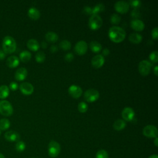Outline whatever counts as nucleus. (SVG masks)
<instances>
[{"instance_id":"obj_1","label":"nucleus","mask_w":158,"mask_h":158,"mask_svg":"<svg viewBox=\"0 0 158 158\" xmlns=\"http://www.w3.org/2000/svg\"><path fill=\"white\" fill-rule=\"evenodd\" d=\"M108 36L112 41L114 43H120L125 40L126 32L120 27L113 26L109 28Z\"/></svg>"},{"instance_id":"obj_2","label":"nucleus","mask_w":158,"mask_h":158,"mask_svg":"<svg viewBox=\"0 0 158 158\" xmlns=\"http://www.w3.org/2000/svg\"><path fill=\"white\" fill-rule=\"evenodd\" d=\"M16 41L14 38L10 36H6L4 38L2 41V48L5 53L10 54L14 52L16 49Z\"/></svg>"},{"instance_id":"obj_3","label":"nucleus","mask_w":158,"mask_h":158,"mask_svg":"<svg viewBox=\"0 0 158 158\" xmlns=\"http://www.w3.org/2000/svg\"><path fill=\"white\" fill-rule=\"evenodd\" d=\"M103 21L102 18L98 14L91 15L88 21V26L92 30H96L102 25Z\"/></svg>"},{"instance_id":"obj_4","label":"nucleus","mask_w":158,"mask_h":158,"mask_svg":"<svg viewBox=\"0 0 158 158\" xmlns=\"http://www.w3.org/2000/svg\"><path fill=\"white\" fill-rule=\"evenodd\" d=\"M0 114L4 116H10L13 114V107L11 104L6 101H0Z\"/></svg>"},{"instance_id":"obj_5","label":"nucleus","mask_w":158,"mask_h":158,"mask_svg":"<svg viewBox=\"0 0 158 158\" xmlns=\"http://www.w3.org/2000/svg\"><path fill=\"white\" fill-rule=\"evenodd\" d=\"M152 68V64L147 60H141L138 64V70L142 76H147L149 74Z\"/></svg>"},{"instance_id":"obj_6","label":"nucleus","mask_w":158,"mask_h":158,"mask_svg":"<svg viewBox=\"0 0 158 158\" xmlns=\"http://www.w3.org/2000/svg\"><path fill=\"white\" fill-rule=\"evenodd\" d=\"M99 98V93L98 90L91 88L87 89L84 93V99L88 102H93L98 99Z\"/></svg>"},{"instance_id":"obj_7","label":"nucleus","mask_w":158,"mask_h":158,"mask_svg":"<svg viewBox=\"0 0 158 158\" xmlns=\"http://www.w3.org/2000/svg\"><path fill=\"white\" fill-rule=\"evenodd\" d=\"M60 152V146L56 141H51L48 144V154L51 157H57Z\"/></svg>"},{"instance_id":"obj_8","label":"nucleus","mask_w":158,"mask_h":158,"mask_svg":"<svg viewBox=\"0 0 158 158\" xmlns=\"http://www.w3.org/2000/svg\"><path fill=\"white\" fill-rule=\"evenodd\" d=\"M143 134L146 137L149 138H156L157 136L158 131L157 128L152 125H148L144 127L143 130Z\"/></svg>"},{"instance_id":"obj_9","label":"nucleus","mask_w":158,"mask_h":158,"mask_svg":"<svg viewBox=\"0 0 158 158\" xmlns=\"http://www.w3.org/2000/svg\"><path fill=\"white\" fill-rule=\"evenodd\" d=\"M135 111L130 107H126L122 111V117L124 121L131 122L135 118Z\"/></svg>"},{"instance_id":"obj_10","label":"nucleus","mask_w":158,"mask_h":158,"mask_svg":"<svg viewBox=\"0 0 158 158\" xmlns=\"http://www.w3.org/2000/svg\"><path fill=\"white\" fill-rule=\"evenodd\" d=\"M88 49V44L84 41H79L77 42L74 47L75 53L78 56L84 55Z\"/></svg>"},{"instance_id":"obj_11","label":"nucleus","mask_w":158,"mask_h":158,"mask_svg":"<svg viewBox=\"0 0 158 158\" xmlns=\"http://www.w3.org/2000/svg\"><path fill=\"white\" fill-rule=\"evenodd\" d=\"M130 6L128 3L124 1H118L114 4L115 10L120 14H125L129 10Z\"/></svg>"},{"instance_id":"obj_12","label":"nucleus","mask_w":158,"mask_h":158,"mask_svg":"<svg viewBox=\"0 0 158 158\" xmlns=\"http://www.w3.org/2000/svg\"><path fill=\"white\" fill-rule=\"evenodd\" d=\"M68 92H69V94L73 98L77 99L81 96V95L82 94L83 91H82V89L81 88V87H80L79 86L73 85H71L69 88Z\"/></svg>"},{"instance_id":"obj_13","label":"nucleus","mask_w":158,"mask_h":158,"mask_svg":"<svg viewBox=\"0 0 158 158\" xmlns=\"http://www.w3.org/2000/svg\"><path fill=\"white\" fill-rule=\"evenodd\" d=\"M104 57L101 54H97L91 59V65L95 69L101 68L104 65Z\"/></svg>"},{"instance_id":"obj_14","label":"nucleus","mask_w":158,"mask_h":158,"mask_svg":"<svg viewBox=\"0 0 158 158\" xmlns=\"http://www.w3.org/2000/svg\"><path fill=\"white\" fill-rule=\"evenodd\" d=\"M20 90L22 94L25 95H30L33 93L34 88L33 86L28 82H24L20 84L19 86Z\"/></svg>"},{"instance_id":"obj_15","label":"nucleus","mask_w":158,"mask_h":158,"mask_svg":"<svg viewBox=\"0 0 158 158\" xmlns=\"http://www.w3.org/2000/svg\"><path fill=\"white\" fill-rule=\"evenodd\" d=\"M4 138L8 141L17 142L19 141L20 138V136L19 134V133H17V131L10 130L6 132V133L4 134Z\"/></svg>"},{"instance_id":"obj_16","label":"nucleus","mask_w":158,"mask_h":158,"mask_svg":"<svg viewBox=\"0 0 158 158\" xmlns=\"http://www.w3.org/2000/svg\"><path fill=\"white\" fill-rule=\"evenodd\" d=\"M130 26L132 29L136 31H141L145 27L144 22L139 19H133L130 22Z\"/></svg>"},{"instance_id":"obj_17","label":"nucleus","mask_w":158,"mask_h":158,"mask_svg":"<svg viewBox=\"0 0 158 158\" xmlns=\"http://www.w3.org/2000/svg\"><path fill=\"white\" fill-rule=\"evenodd\" d=\"M27 76V70L24 67H20L17 69L15 73V78L18 81H23Z\"/></svg>"},{"instance_id":"obj_18","label":"nucleus","mask_w":158,"mask_h":158,"mask_svg":"<svg viewBox=\"0 0 158 158\" xmlns=\"http://www.w3.org/2000/svg\"><path fill=\"white\" fill-rule=\"evenodd\" d=\"M6 64L8 67L10 68H15L19 64V59L15 56H10L7 58Z\"/></svg>"},{"instance_id":"obj_19","label":"nucleus","mask_w":158,"mask_h":158,"mask_svg":"<svg viewBox=\"0 0 158 158\" xmlns=\"http://www.w3.org/2000/svg\"><path fill=\"white\" fill-rule=\"evenodd\" d=\"M28 15L30 19L36 20L40 17V12L36 8L32 7L28 9Z\"/></svg>"},{"instance_id":"obj_20","label":"nucleus","mask_w":158,"mask_h":158,"mask_svg":"<svg viewBox=\"0 0 158 158\" xmlns=\"http://www.w3.org/2000/svg\"><path fill=\"white\" fill-rule=\"evenodd\" d=\"M143 37L142 36L137 33H131L129 36H128V40L129 41L133 43V44H139V43H141V41H142Z\"/></svg>"},{"instance_id":"obj_21","label":"nucleus","mask_w":158,"mask_h":158,"mask_svg":"<svg viewBox=\"0 0 158 158\" xmlns=\"http://www.w3.org/2000/svg\"><path fill=\"white\" fill-rule=\"evenodd\" d=\"M27 46L29 49L33 51H37L40 48L39 43L35 39H30L27 41Z\"/></svg>"},{"instance_id":"obj_22","label":"nucleus","mask_w":158,"mask_h":158,"mask_svg":"<svg viewBox=\"0 0 158 158\" xmlns=\"http://www.w3.org/2000/svg\"><path fill=\"white\" fill-rule=\"evenodd\" d=\"M126 127V122L122 119H117L113 123V128L117 131L123 130Z\"/></svg>"},{"instance_id":"obj_23","label":"nucleus","mask_w":158,"mask_h":158,"mask_svg":"<svg viewBox=\"0 0 158 158\" xmlns=\"http://www.w3.org/2000/svg\"><path fill=\"white\" fill-rule=\"evenodd\" d=\"M45 38L48 42L56 43L58 40L59 36L57 33L53 31H49L45 35Z\"/></svg>"},{"instance_id":"obj_24","label":"nucleus","mask_w":158,"mask_h":158,"mask_svg":"<svg viewBox=\"0 0 158 158\" xmlns=\"http://www.w3.org/2000/svg\"><path fill=\"white\" fill-rule=\"evenodd\" d=\"M89 48L92 52L94 53H98L102 49V46L101 44L96 41H93L89 44Z\"/></svg>"},{"instance_id":"obj_25","label":"nucleus","mask_w":158,"mask_h":158,"mask_svg":"<svg viewBox=\"0 0 158 158\" xmlns=\"http://www.w3.org/2000/svg\"><path fill=\"white\" fill-rule=\"evenodd\" d=\"M19 57L22 62H27L30 60L31 57V54L28 51H23L20 54Z\"/></svg>"},{"instance_id":"obj_26","label":"nucleus","mask_w":158,"mask_h":158,"mask_svg":"<svg viewBox=\"0 0 158 158\" xmlns=\"http://www.w3.org/2000/svg\"><path fill=\"white\" fill-rule=\"evenodd\" d=\"M9 94V89L6 85H2L0 86V98L5 99Z\"/></svg>"},{"instance_id":"obj_27","label":"nucleus","mask_w":158,"mask_h":158,"mask_svg":"<svg viewBox=\"0 0 158 158\" xmlns=\"http://www.w3.org/2000/svg\"><path fill=\"white\" fill-rule=\"evenodd\" d=\"M104 9H105V7L103 4H101V3L97 4L95 6H94L92 8V15L98 14V13L104 11Z\"/></svg>"},{"instance_id":"obj_28","label":"nucleus","mask_w":158,"mask_h":158,"mask_svg":"<svg viewBox=\"0 0 158 158\" xmlns=\"http://www.w3.org/2000/svg\"><path fill=\"white\" fill-rule=\"evenodd\" d=\"M59 48L64 51H68L71 48V43L69 41L64 40L60 42Z\"/></svg>"},{"instance_id":"obj_29","label":"nucleus","mask_w":158,"mask_h":158,"mask_svg":"<svg viewBox=\"0 0 158 158\" xmlns=\"http://www.w3.org/2000/svg\"><path fill=\"white\" fill-rule=\"evenodd\" d=\"M10 123L7 118H2L0 120V130H6L10 127Z\"/></svg>"},{"instance_id":"obj_30","label":"nucleus","mask_w":158,"mask_h":158,"mask_svg":"<svg viewBox=\"0 0 158 158\" xmlns=\"http://www.w3.org/2000/svg\"><path fill=\"white\" fill-rule=\"evenodd\" d=\"M121 17L117 14H113L110 17V22L113 25H117L120 22Z\"/></svg>"},{"instance_id":"obj_31","label":"nucleus","mask_w":158,"mask_h":158,"mask_svg":"<svg viewBox=\"0 0 158 158\" xmlns=\"http://www.w3.org/2000/svg\"><path fill=\"white\" fill-rule=\"evenodd\" d=\"M46 55L44 52L39 51L35 55V59L36 61L38 63H42L45 60Z\"/></svg>"},{"instance_id":"obj_32","label":"nucleus","mask_w":158,"mask_h":158,"mask_svg":"<svg viewBox=\"0 0 158 158\" xmlns=\"http://www.w3.org/2000/svg\"><path fill=\"white\" fill-rule=\"evenodd\" d=\"M26 148V145L25 143L22 141H19L17 142L15 144V149L17 152H23Z\"/></svg>"},{"instance_id":"obj_33","label":"nucleus","mask_w":158,"mask_h":158,"mask_svg":"<svg viewBox=\"0 0 158 158\" xmlns=\"http://www.w3.org/2000/svg\"><path fill=\"white\" fill-rule=\"evenodd\" d=\"M88 104L85 102H80L78 104V110L81 113H85L88 110Z\"/></svg>"},{"instance_id":"obj_34","label":"nucleus","mask_w":158,"mask_h":158,"mask_svg":"<svg viewBox=\"0 0 158 158\" xmlns=\"http://www.w3.org/2000/svg\"><path fill=\"white\" fill-rule=\"evenodd\" d=\"M149 57V59L151 61V62L156 64L158 62V52H157V51H152V52H151Z\"/></svg>"},{"instance_id":"obj_35","label":"nucleus","mask_w":158,"mask_h":158,"mask_svg":"<svg viewBox=\"0 0 158 158\" xmlns=\"http://www.w3.org/2000/svg\"><path fill=\"white\" fill-rule=\"evenodd\" d=\"M108 153L106 150L100 149L97 152L96 154V158H108Z\"/></svg>"},{"instance_id":"obj_36","label":"nucleus","mask_w":158,"mask_h":158,"mask_svg":"<svg viewBox=\"0 0 158 158\" xmlns=\"http://www.w3.org/2000/svg\"><path fill=\"white\" fill-rule=\"evenodd\" d=\"M129 6H130L131 7H133L134 9H137L141 6V2L139 0H131L128 2Z\"/></svg>"},{"instance_id":"obj_37","label":"nucleus","mask_w":158,"mask_h":158,"mask_svg":"<svg viewBox=\"0 0 158 158\" xmlns=\"http://www.w3.org/2000/svg\"><path fill=\"white\" fill-rule=\"evenodd\" d=\"M131 16L134 18L133 19H138V18L140 16V13L137 9H133L131 12Z\"/></svg>"},{"instance_id":"obj_38","label":"nucleus","mask_w":158,"mask_h":158,"mask_svg":"<svg viewBox=\"0 0 158 158\" xmlns=\"http://www.w3.org/2000/svg\"><path fill=\"white\" fill-rule=\"evenodd\" d=\"M151 36L152 38L156 40L158 38V28L156 27L153 28L151 31Z\"/></svg>"},{"instance_id":"obj_39","label":"nucleus","mask_w":158,"mask_h":158,"mask_svg":"<svg viewBox=\"0 0 158 158\" xmlns=\"http://www.w3.org/2000/svg\"><path fill=\"white\" fill-rule=\"evenodd\" d=\"M73 58H74V56H73V54L72 52H68L64 56V59L67 62H71V61H72Z\"/></svg>"},{"instance_id":"obj_40","label":"nucleus","mask_w":158,"mask_h":158,"mask_svg":"<svg viewBox=\"0 0 158 158\" xmlns=\"http://www.w3.org/2000/svg\"><path fill=\"white\" fill-rule=\"evenodd\" d=\"M9 88L12 91H15L17 88H18V85L16 82H14V81H12L10 83L9 85Z\"/></svg>"},{"instance_id":"obj_41","label":"nucleus","mask_w":158,"mask_h":158,"mask_svg":"<svg viewBox=\"0 0 158 158\" xmlns=\"http://www.w3.org/2000/svg\"><path fill=\"white\" fill-rule=\"evenodd\" d=\"M83 12L86 14H91L92 15V8H91L88 6H85L83 9Z\"/></svg>"},{"instance_id":"obj_42","label":"nucleus","mask_w":158,"mask_h":158,"mask_svg":"<svg viewBox=\"0 0 158 158\" xmlns=\"http://www.w3.org/2000/svg\"><path fill=\"white\" fill-rule=\"evenodd\" d=\"M58 51V48L56 45H52L50 48V51L52 53H54Z\"/></svg>"},{"instance_id":"obj_43","label":"nucleus","mask_w":158,"mask_h":158,"mask_svg":"<svg viewBox=\"0 0 158 158\" xmlns=\"http://www.w3.org/2000/svg\"><path fill=\"white\" fill-rule=\"evenodd\" d=\"M102 56L104 57V56H108V55L109 54V53H110V51H109V49H107V48H104V49L102 50Z\"/></svg>"},{"instance_id":"obj_44","label":"nucleus","mask_w":158,"mask_h":158,"mask_svg":"<svg viewBox=\"0 0 158 158\" xmlns=\"http://www.w3.org/2000/svg\"><path fill=\"white\" fill-rule=\"evenodd\" d=\"M6 57V53L1 49H0V60L4 59Z\"/></svg>"},{"instance_id":"obj_45","label":"nucleus","mask_w":158,"mask_h":158,"mask_svg":"<svg viewBox=\"0 0 158 158\" xmlns=\"http://www.w3.org/2000/svg\"><path fill=\"white\" fill-rule=\"evenodd\" d=\"M158 67L156 65L154 68V73L155 74L156 76H158Z\"/></svg>"},{"instance_id":"obj_46","label":"nucleus","mask_w":158,"mask_h":158,"mask_svg":"<svg viewBox=\"0 0 158 158\" xmlns=\"http://www.w3.org/2000/svg\"><path fill=\"white\" fill-rule=\"evenodd\" d=\"M41 46H42V48H43V49H46V48H47V46H48V44H47V43H46V42L43 41V42L41 43Z\"/></svg>"},{"instance_id":"obj_47","label":"nucleus","mask_w":158,"mask_h":158,"mask_svg":"<svg viewBox=\"0 0 158 158\" xmlns=\"http://www.w3.org/2000/svg\"><path fill=\"white\" fill-rule=\"evenodd\" d=\"M154 144H155L156 146H158V138H157V137L155 138V139H154Z\"/></svg>"},{"instance_id":"obj_48","label":"nucleus","mask_w":158,"mask_h":158,"mask_svg":"<svg viewBox=\"0 0 158 158\" xmlns=\"http://www.w3.org/2000/svg\"><path fill=\"white\" fill-rule=\"evenodd\" d=\"M148 158H158V157H157V154H153V155L150 156Z\"/></svg>"},{"instance_id":"obj_49","label":"nucleus","mask_w":158,"mask_h":158,"mask_svg":"<svg viewBox=\"0 0 158 158\" xmlns=\"http://www.w3.org/2000/svg\"><path fill=\"white\" fill-rule=\"evenodd\" d=\"M0 158H5V157H4V156L2 154L0 153Z\"/></svg>"},{"instance_id":"obj_50","label":"nucleus","mask_w":158,"mask_h":158,"mask_svg":"<svg viewBox=\"0 0 158 158\" xmlns=\"http://www.w3.org/2000/svg\"><path fill=\"white\" fill-rule=\"evenodd\" d=\"M0 134H1V131H0Z\"/></svg>"},{"instance_id":"obj_51","label":"nucleus","mask_w":158,"mask_h":158,"mask_svg":"<svg viewBox=\"0 0 158 158\" xmlns=\"http://www.w3.org/2000/svg\"><path fill=\"white\" fill-rule=\"evenodd\" d=\"M33 158H34V157H33Z\"/></svg>"}]
</instances>
